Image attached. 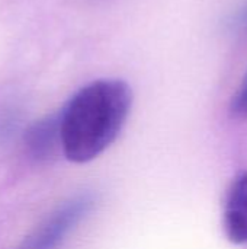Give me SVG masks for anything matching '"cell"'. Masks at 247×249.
<instances>
[{"instance_id": "obj_2", "label": "cell", "mask_w": 247, "mask_h": 249, "mask_svg": "<svg viewBox=\"0 0 247 249\" xmlns=\"http://www.w3.org/2000/svg\"><path fill=\"white\" fill-rule=\"evenodd\" d=\"M92 194H82L58 209L19 249H55L93 209Z\"/></svg>"}, {"instance_id": "obj_3", "label": "cell", "mask_w": 247, "mask_h": 249, "mask_svg": "<svg viewBox=\"0 0 247 249\" xmlns=\"http://www.w3.org/2000/svg\"><path fill=\"white\" fill-rule=\"evenodd\" d=\"M223 223L230 242L247 244V171L240 172L229 188Z\"/></svg>"}, {"instance_id": "obj_5", "label": "cell", "mask_w": 247, "mask_h": 249, "mask_svg": "<svg viewBox=\"0 0 247 249\" xmlns=\"http://www.w3.org/2000/svg\"><path fill=\"white\" fill-rule=\"evenodd\" d=\"M231 112L236 117H247V77L231 102Z\"/></svg>"}, {"instance_id": "obj_1", "label": "cell", "mask_w": 247, "mask_h": 249, "mask_svg": "<svg viewBox=\"0 0 247 249\" xmlns=\"http://www.w3.org/2000/svg\"><path fill=\"white\" fill-rule=\"evenodd\" d=\"M132 104L131 88L116 79L82 88L60 115L61 150L74 163L102 155L119 136Z\"/></svg>"}, {"instance_id": "obj_4", "label": "cell", "mask_w": 247, "mask_h": 249, "mask_svg": "<svg viewBox=\"0 0 247 249\" xmlns=\"http://www.w3.org/2000/svg\"><path fill=\"white\" fill-rule=\"evenodd\" d=\"M25 146L32 159H51L57 149L61 147L60 117H48L35 123L26 133Z\"/></svg>"}]
</instances>
